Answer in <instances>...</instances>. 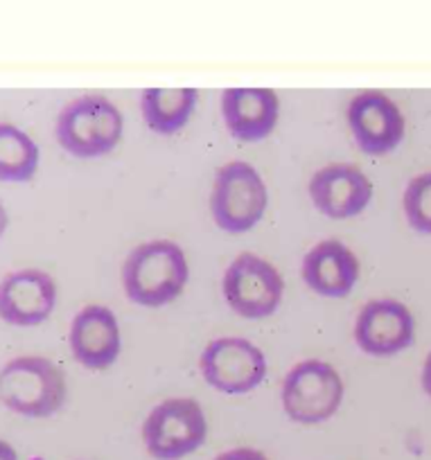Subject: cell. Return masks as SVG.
I'll list each match as a JSON object with an SVG mask.
<instances>
[{
	"mask_svg": "<svg viewBox=\"0 0 431 460\" xmlns=\"http://www.w3.org/2000/svg\"><path fill=\"white\" fill-rule=\"evenodd\" d=\"M68 400V379L59 364L43 355H19L0 366V404L23 418L59 413Z\"/></svg>",
	"mask_w": 431,
	"mask_h": 460,
	"instance_id": "2",
	"label": "cell"
},
{
	"mask_svg": "<svg viewBox=\"0 0 431 460\" xmlns=\"http://www.w3.org/2000/svg\"><path fill=\"white\" fill-rule=\"evenodd\" d=\"M402 212L418 233H431V170L418 172L402 190Z\"/></svg>",
	"mask_w": 431,
	"mask_h": 460,
	"instance_id": "18",
	"label": "cell"
},
{
	"mask_svg": "<svg viewBox=\"0 0 431 460\" xmlns=\"http://www.w3.org/2000/svg\"><path fill=\"white\" fill-rule=\"evenodd\" d=\"M269 188L256 165L233 158L215 172L211 190L212 221L226 233H247L265 217Z\"/></svg>",
	"mask_w": 431,
	"mask_h": 460,
	"instance_id": "6",
	"label": "cell"
},
{
	"mask_svg": "<svg viewBox=\"0 0 431 460\" xmlns=\"http://www.w3.org/2000/svg\"><path fill=\"white\" fill-rule=\"evenodd\" d=\"M346 384L339 370L326 359L308 357L287 370L280 384L284 415L299 424H321L344 404Z\"/></svg>",
	"mask_w": 431,
	"mask_h": 460,
	"instance_id": "4",
	"label": "cell"
},
{
	"mask_svg": "<svg viewBox=\"0 0 431 460\" xmlns=\"http://www.w3.org/2000/svg\"><path fill=\"white\" fill-rule=\"evenodd\" d=\"M203 379L226 395H244L266 377V357L247 336H217L203 345L199 355Z\"/></svg>",
	"mask_w": 431,
	"mask_h": 460,
	"instance_id": "8",
	"label": "cell"
},
{
	"mask_svg": "<svg viewBox=\"0 0 431 460\" xmlns=\"http://www.w3.org/2000/svg\"><path fill=\"white\" fill-rule=\"evenodd\" d=\"M120 280L131 303L163 307L179 298L188 285V255L179 242L167 237L140 242L124 258Z\"/></svg>",
	"mask_w": 431,
	"mask_h": 460,
	"instance_id": "1",
	"label": "cell"
},
{
	"mask_svg": "<svg viewBox=\"0 0 431 460\" xmlns=\"http://www.w3.org/2000/svg\"><path fill=\"white\" fill-rule=\"evenodd\" d=\"M41 165V149L37 140L19 125L0 120V181L28 183Z\"/></svg>",
	"mask_w": 431,
	"mask_h": 460,
	"instance_id": "17",
	"label": "cell"
},
{
	"mask_svg": "<svg viewBox=\"0 0 431 460\" xmlns=\"http://www.w3.org/2000/svg\"><path fill=\"white\" fill-rule=\"evenodd\" d=\"M221 294L239 316L266 318L283 303L284 278L274 262L253 251H242L221 276Z\"/></svg>",
	"mask_w": 431,
	"mask_h": 460,
	"instance_id": "7",
	"label": "cell"
},
{
	"mask_svg": "<svg viewBox=\"0 0 431 460\" xmlns=\"http://www.w3.org/2000/svg\"><path fill=\"white\" fill-rule=\"evenodd\" d=\"M124 136V118L113 100L84 93L66 102L55 118V138L75 158H100L113 152Z\"/></svg>",
	"mask_w": 431,
	"mask_h": 460,
	"instance_id": "3",
	"label": "cell"
},
{
	"mask_svg": "<svg viewBox=\"0 0 431 460\" xmlns=\"http://www.w3.org/2000/svg\"><path fill=\"white\" fill-rule=\"evenodd\" d=\"M346 120L366 154H389L407 134V118L398 102L380 88H364L346 104Z\"/></svg>",
	"mask_w": 431,
	"mask_h": 460,
	"instance_id": "9",
	"label": "cell"
},
{
	"mask_svg": "<svg viewBox=\"0 0 431 460\" xmlns=\"http://www.w3.org/2000/svg\"><path fill=\"white\" fill-rule=\"evenodd\" d=\"M142 445L157 460H181L202 449L208 418L194 397H166L149 409L140 427Z\"/></svg>",
	"mask_w": 431,
	"mask_h": 460,
	"instance_id": "5",
	"label": "cell"
},
{
	"mask_svg": "<svg viewBox=\"0 0 431 460\" xmlns=\"http://www.w3.org/2000/svg\"><path fill=\"white\" fill-rule=\"evenodd\" d=\"M0 460H19V451L3 438H0Z\"/></svg>",
	"mask_w": 431,
	"mask_h": 460,
	"instance_id": "21",
	"label": "cell"
},
{
	"mask_svg": "<svg viewBox=\"0 0 431 460\" xmlns=\"http://www.w3.org/2000/svg\"><path fill=\"white\" fill-rule=\"evenodd\" d=\"M308 192L319 212L330 219H350L366 210L375 185L357 163L335 161L310 176Z\"/></svg>",
	"mask_w": 431,
	"mask_h": 460,
	"instance_id": "11",
	"label": "cell"
},
{
	"mask_svg": "<svg viewBox=\"0 0 431 460\" xmlns=\"http://www.w3.org/2000/svg\"><path fill=\"white\" fill-rule=\"evenodd\" d=\"M7 226H10V215H7L5 206H3V203H0V237L5 235Z\"/></svg>",
	"mask_w": 431,
	"mask_h": 460,
	"instance_id": "22",
	"label": "cell"
},
{
	"mask_svg": "<svg viewBox=\"0 0 431 460\" xmlns=\"http://www.w3.org/2000/svg\"><path fill=\"white\" fill-rule=\"evenodd\" d=\"M197 102L194 86H149L140 93L142 120L157 134H176L188 125Z\"/></svg>",
	"mask_w": 431,
	"mask_h": 460,
	"instance_id": "16",
	"label": "cell"
},
{
	"mask_svg": "<svg viewBox=\"0 0 431 460\" xmlns=\"http://www.w3.org/2000/svg\"><path fill=\"white\" fill-rule=\"evenodd\" d=\"M212 460H271V458L265 454V451L257 449V447L239 445V447H230V449L220 451Z\"/></svg>",
	"mask_w": 431,
	"mask_h": 460,
	"instance_id": "19",
	"label": "cell"
},
{
	"mask_svg": "<svg viewBox=\"0 0 431 460\" xmlns=\"http://www.w3.org/2000/svg\"><path fill=\"white\" fill-rule=\"evenodd\" d=\"M362 276L359 255L346 242L326 237L310 246L301 262V278L317 294L328 298L348 296Z\"/></svg>",
	"mask_w": 431,
	"mask_h": 460,
	"instance_id": "15",
	"label": "cell"
},
{
	"mask_svg": "<svg viewBox=\"0 0 431 460\" xmlns=\"http://www.w3.org/2000/svg\"><path fill=\"white\" fill-rule=\"evenodd\" d=\"M68 348L77 364L91 370H104L122 352V330L111 307L88 303L73 316L68 327Z\"/></svg>",
	"mask_w": 431,
	"mask_h": 460,
	"instance_id": "13",
	"label": "cell"
},
{
	"mask_svg": "<svg viewBox=\"0 0 431 460\" xmlns=\"http://www.w3.org/2000/svg\"><path fill=\"white\" fill-rule=\"evenodd\" d=\"M59 287L48 271L21 267L0 278V321L16 327L41 325L55 312Z\"/></svg>",
	"mask_w": 431,
	"mask_h": 460,
	"instance_id": "12",
	"label": "cell"
},
{
	"mask_svg": "<svg viewBox=\"0 0 431 460\" xmlns=\"http://www.w3.org/2000/svg\"><path fill=\"white\" fill-rule=\"evenodd\" d=\"M353 336L366 355H398L416 339V316L400 298H371L362 305L355 318Z\"/></svg>",
	"mask_w": 431,
	"mask_h": 460,
	"instance_id": "10",
	"label": "cell"
},
{
	"mask_svg": "<svg viewBox=\"0 0 431 460\" xmlns=\"http://www.w3.org/2000/svg\"><path fill=\"white\" fill-rule=\"evenodd\" d=\"M220 104L229 134L244 143L266 138L280 120V95L269 86H229Z\"/></svg>",
	"mask_w": 431,
	"mask_h": 460,
	"instance_id": "14",
	"label": "cell"
},
{
	"mask_svg": "<svg viewBox=\"0 0 431 460\" xmlns=\"http://www.w3.org/2000/svg\"><path fill=\"white\" fill-rule=\"evenodd\" d=\"M420 384H422V391L431 397V350L427 352L425 361H422V368H420Z\"/></svg>",
	"mask_w": 431,
	"mask_h": 460,
	"instance_id": "20",
	"label": "cell"
}]
</instances>
